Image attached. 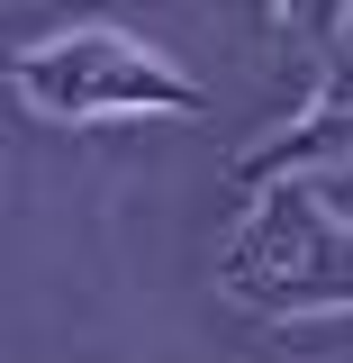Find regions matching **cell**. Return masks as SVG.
I'll return each instance as SVG.
<instances>
[{"label":"cell","mask_w":353,"mask_h":363,"mask_svg":"<svg viewBox=\"0 0 353 363\" xmlns=\"http://www.w3.org/2000/svg\"><path fill=\"white\" fill-rule=\"evenodd\" d=\"M218 281L254 318H326L353 309V218L317 191L308 173L263 182V200L236 218L218 255Z\"/></svg>","instance_id":"1"},{"label":"cell","mask_w":353,"mask_h":363,"mask_svg":"<svg viewBox=\"0 0 353 363\" xmlns=\"http://www.w3.org/2000/svg\"><path fill=\"white\" fill-rule=\"evenodd\" d=\"M18 100L37 118H136V109H163V118H190L199 109V82L163 64L154 45L118 37V28H64V37H37L18 64H9Z\"/></svg>","instance_id":"2"},{"label":"cell","mask_w":353,"mask_h":363,"mask_svg":"<svg viewBox=\"0 0 353 363\" xmlns=\"http://www.w3.org/2000/svg\"><path fill=\"white\" fill-rule=\"evenodd\" d=\"M326 164H353V64L326 73V91H317L290 128H272L263 145H245V155H236V182H245V191H263V182L326 173Z\"/></svg>","instance_id":"3"},{"label":"cell","mask_w":353,"mask_h":363,"mask_svg":"<svg viewBox=\"0 0 353 363\" xmlns=\"http://www.w3.org/2000/svg\"><path fill=\"white\" fill-rule=\"evenodd\" d=\"M281 28H299V37H345L353 28V0H263Z\"/></svg>","instance_id":"4"}]
</instances>
